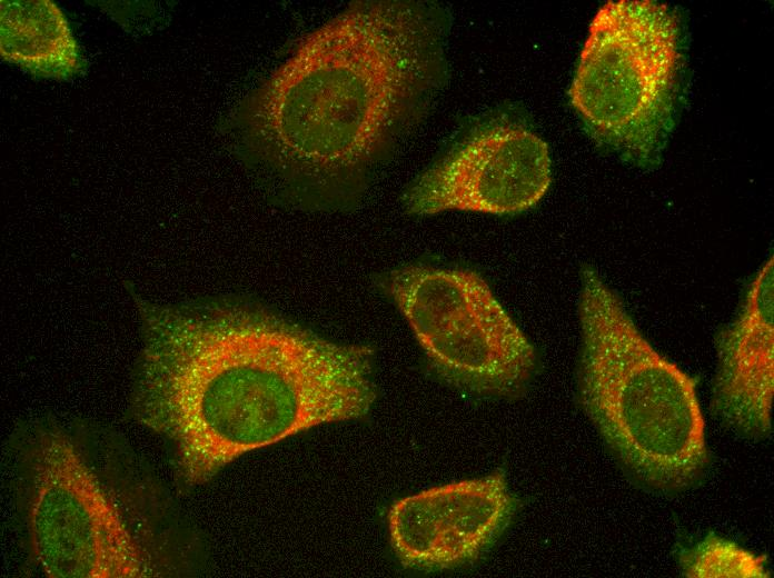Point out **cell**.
Instances as JSON below:
<instances>
[{
    "label": "cell",
    "mask_w": 774,
    "mask_h": 578,
    "mask_svg": "<svg viewBox=\"0 0 774 578\" xmlns=\"http://www.w3.org/2000/svg\"><path fill=\"white\" fill-rule=\"evenodd\" d=\"M681 575L686 578H767V558L735 541L707 532L677 556Z\"/></svg>",
    "instance_id": "8fae6325"
},
{
    "label": "cell",
    "mask_w": 774,
    "mask_h": 578,
    "mask_svg": "<svg viewBox=\"0 0 774 578\" xmlns=\"http://www.w3.org/2000/svg\"><path fill=\"white\" fill-rule=\"evenodd\" d=\"M0 56L43 79L68 80L87 68L67 16L52 0L0 1Z\"/></svg>",
    "instance_id": "30bf717a"
},
{
    "label": "cell",
    "mask_w": 774,
    "mask_h": 578,
    "mask_svg": "<svg viewBox=\"0 0 774 578\" xmlns=\"http://www.w3.org/2000/svg\"><path fill=\"white\" fill-rule=\"evenodd\" d=\"M377 285L446 385L508 398L535 377L536 348L476 271L408 263L384 272Z\"/></svg>",
    "instance_id": "8992f818"
},
{
    "label": "cell",
    "mask_w": 774,
    "mask_h": 578,
    "mask_svg": "<svg viewBox=\"0 0 774 578\" xmlns=\"http://www.w3.org/2000/svg\"><path fill=\"white\" fill-rule=\"evenodd\" d=\"M129 412L169 447L187 485L289 436L366 416L375 351L329 340L241 296L142 297Z\"/></svg>",
    "instance_id": "7a4b0ae2"
},
{
    "label": "cell",
    "mask_w": 774,
    "mask_h": 578,
    "mask_svg": "<svg viewBox=\"0 0 774 578\" xmlns=\"http://www.w3.org/2000/svg\"><path fill=\"white\" fill-rule=\"evenodd\" d=\"M683 62L681 20L671 7L608 1L589 24L570 106L598 146L654 169L674 128Z\"/></svg>",
    "instance_id": "5b68a950"
},
{
    "label": "cell",
    "mask_w": 774,
    "mask_h": 578,
    "mask_svg": "<svg viewBox=\"0 0 774 578\" xmlns=\"http://www.w3.org/2000/svg\"><path fill=\"white\" fill-rule=\"evenodd\" d=\"M579 279V407L637 488L663 496L696 488L711 466L696 380L653 347L593 266Z\"/></svg>",
    "instance_id": "277c9868"
},
{
    "label": "cell",
    "mask_w": 774,
    "mask_h": 578,
    "mask_svg": "<svg viewBox=\"0 0 774 578\" xmlns=\"http://www.w3.org/2000/svg\"><path fill=\"white\" fill-rule=\"evenodd\" d=\"M26 547L49 578H158L181 565L169 496L118 432L86 421L24 423L10 447Z\"/></svg>",
    "instance_id": "3957f363"
},
{
    "label": "cell",
    "mask_w": 774,
    "mask_h": 578,
    "mask_svg": "<svg viewBox=\"0 0 774 578\" xmlns=\"http://www.w3.org/2000/svg\"><path fill=\"white\" fill-rule=\"evenodd\" d=\"M773 255L750 280L735 318L716 335L712 409L754 440L772 432L774 397Z\"/></svg>",
    "instance_id": "9c48e42d"
},
{
    "label": "cell",
    "mask_w": 774,
    "mask_h": 578,
    "mask_svg": "<svg viewBox=\"0 0 774 578\" xmlns=\"http://www.w3.org/2000/svg\"><path fill=\"white\" fill-rule=\"evenodd\" d=\"M449 10L358 0L307 33L221 129L275 207L347 212L431 110Z\"/></svg>",
    "instance_id": "6da1fadb"
},
{
    "label": "cell",
    "mask_w": 774,
    "mask_h": 578,
    "mask_svg": "<svg viewBox=\"0 0 774 578\" xmlns=\"http://www.w3.org/2000/svg\"><path fill=\"white\" fill-rule=\"evenodd\" d=\"M550 182L547 143L522 124L495 120L472 130L419 173L401 202L418 217L448 210L510 216L537 205Z\"/></svg>",
    "instance_id": "52a82bcc"
},
{
    "label": "cell",
    "mask_w": 774,
    "mask_h": 578,
    "mask_svg": "<svg viewBox=\"0 0 774 578\" xmlns=\"http://www.w3.org/2000/svg\"><path fill=\"white\" fill-rule=\"evenodd\" d=\"M518 506L519 500L500 470L435 486L390 507V545L408 568H459L476 561L495 544Z\"/></svg>",
    "instance_id": "ba28073f"
}]
</instances>
